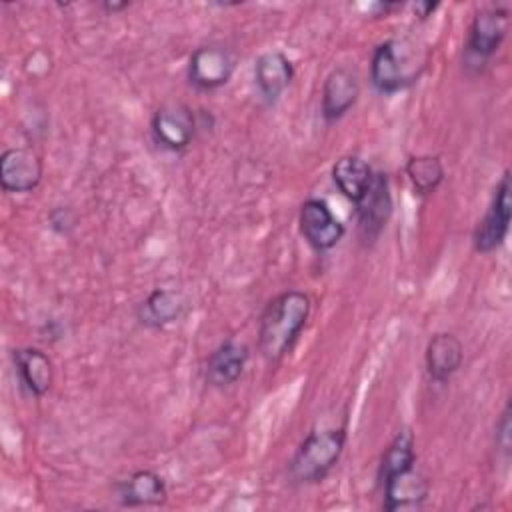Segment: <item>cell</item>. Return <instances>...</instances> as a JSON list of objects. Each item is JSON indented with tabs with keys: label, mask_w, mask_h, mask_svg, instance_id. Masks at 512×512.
Returning a JSON list of instances; mask_svg holds the SVG:
<instances>
[{
	"label": "cell",
	"mask_w": 512,
	"mask_h": 512,
	"mask_svg": "<svg viewBox=\"0 0 512 512\" xmlns=\"http://www.w3.org/2000/svg\"><path fill=\"white\" fill-rule=\"evenodd\" d=\"M236 70V56L234 52L218 42L198 46L190 58L186 76L188 82L198 90H216L232 78Z\"/></svg>",
	"instance_id": "7"
},
{
	"label": "cell",
	"mask_w": 512,
	"mask_h": 512,
	"mask_svg": "<svg viewBox=\"0 0 512 512\" xmlns=\"http://www.w3.org/2000/svg\"><path fill=\"white\" fill-rule=\"evenodd\" d=\"M344 446L346 424L308 432L288 462L290 482L298 486L322 482L338 464Z\"/></svg>",
	"instance_id": "2"
},
{
	"label": "cell",
	"mask_w": 512,
	"mask_h": 512,
	"mask_svg": "<svg viewBox=\"0 0 512 512\" xmlns=\"http://www.w3.org/2000/svg\"><path fill=\"white\" fill-rule=\"evenodd\" d=\"M438 6H440L438 2H414V4H412V10H414V14H416L420 20H426V18H430V16L436 12Z\"/></svg>",
	"instance_id": "23"
},
{
	"label": "cell",
	"mask_w": 512,
	"mask_h": 512,
	"mask_svg": "<svg viewBox=\"0 0 512 512\" xmlns=\"http://www.w3.org/2000/svg\"><path fill=\"white\" fill-rule=\"evenodd\" d=\"M508 6H490L474 14L464 44V66L480 72L496 54L508 32Z\"/></svg>",
	"instance_id": "4"
},
{
	"label": "cell",
	"mask_w": 512,
	"mask_h": 512,
	"mask_svg": "<svg viewBox=\"0 0 512 512\" xmlns=\"http://www.w3.org/2000/svg\"><path fill=\"white\" fill-rule=\"evenodd\" d=\"M44 164L36 150L28 146L6 148L0 156V186L10 194L34 192L42 180Z\"/></svg>",
	"instance_id": "10"
},
{
	"label": "cell",
	"mask_w": 512,
	"mask_h": 512,
	"mask_svg": "<svg viewBox=\"0 0 512 512\" xmlns=\"http://www.w3.org/2000/svg\"><path fill=\"white\" fill-rule=\"evenodd\" d=\"M150 132L160 148L182 152L196 136V116L184 102H166L152 114Z\"/></svg>",
	"instance_id": "8"
},
{
	"label": "cell",
	"mask_w": 512,
	"mask_h": 512,
	"mask_svg": "<svg viewBox=\"0 0 512 512\" xmlns=\"http://www.w3.org/2000/svg\"><path fill=\"white\" fill-rule=\"evenodd\" d=\"M378 486L382 490V508L388 512L418 508L430 492L428 480L416 470V466L386 478Z\"/></svg>",
	"instance_id": "16"
},
{
	"label": "cell",
	"mask_w": 512,
	"mask_h": 512,
	"mask_svg": "<svg viewBox=\"0 0 512 512\" xmlns=\"http://www.w3.org/2000/svg\"><path fill=\"white\" fill-rule=\"evenodd\" d=\"M416 466V440L410 428H402L390 440L388 448L384 450L380 464H378V484L386 478L410 470Z\"/></svg>",
	"instance_id": "20"
},
{
	"label": "cell",
	"mask_w": 512,
	"mask_h": 512,
	"mask_svg": "<svg viewBox=\"0 0 512 512\" xmlns=\"http://www.w3.org/2000/svg\"><path fill=\"white\" fill-rule=\"evenodd\" d=\"M404 172H406L412 188L420 196H428V194L436 192L446 176L444 164H442L440 156H436V154L410 156L404 166Z\"/></svg>",
	"instance_id": "21"
},
{
	"label": "cell",
	"mask_w": 512,
	"mask_h": 512,
	"mask_svg": "<svg viewBox=\"0 0 512 512\" xmlns=\"http://www.w3.org/2000/svg\"><path fill=\"white\" fill-rule=\"evenodd\" d=\"M360 82L354 70L338 66L330 70L320 92V114L326 124L342 120L358 102Z\"/></svg>",
	"instance_id": "11"
},
{
	"label": "cell",
	"mask_w": 512,
	"mask_h": 512,
	"mask_svg": "<svg viewBox=\"0 0 512 512\" xmlns=\"http://www.w3.org/2000/svg\"><path fill=\"white\" fill-rule=\"evenodd\" d=\"M422 68H416V60L404 40L380 42L370 58V84L380 94H394L412 86Z\"/></svg>",
	"instance_id": "3"
},
{
	"label": "cell",
	"mask_w": 512,
	"mask_h": 512,
	"mask_svg": "<svg viewBox=\"0 0 512 512\" xmlns=\"http://www.w3.org/2000/svg\"><path fill=\"white\" fill-rule=\"evenodd\" d=\"M298 228L302 238L316 252L332 250L346 234L344 224L334 216L332 208L322 198H308L300 204Z\"/></svg>",
	"instance_id": "9"
},
{
	"label": "cell",
	"mask_w": 512,
	"mask_h": 512,
	"mask_svg": "<svg viewBox=\"0 0 512 512\" xmlns=\"http://www.w3.org/2000/svg\"><path fill=\"white\" fill-rule=\"evenodd\" d=\"M464 346L452 332L434 334L424 350L426 372L436 384H446L462 366Z\"/></svg>",
	"instance_id": "17"
},
{
	"label": "cell",
	"mask_w": 512,
	"mask_h": 512,
	"mask_svg": "<svg viewBox=\"0 0 512 512\" xmlns=\"http://www.w3.org/2000/svg\"><path fill=\"white\" fill-rule=\"evenodd\" d=\"M12 364L20 386L30 396L42 398L50 390L54 382V368L46 352L34 346L16 348L12 350Z\"/></svg>",
	"instance_id": "14"
},
{
	"label": "cell",
	"mask_w": 512,
	"mask_h": 512,
	"mask_svg": "<svg viewBox=\"0 0 512 512\" xmlns=\"http://www.w3.org/2000/svg\"><path fill=\"white\" fill-rule=\"evenodd\" d=\"M510 404L504 406L500 420L496 422V446L508 456L510 454Z\"/></svg>",
	"instance_id": "22"
},
{
	"label": "cell",
	"mask_w": 512,
	"mask_h": 512,
	"mask_svg": "<svg viewBox=\"0 0 512 512\" xmlns=\"http://www.w3.org/2000/svg\"><path fill=\"white\" fill-rule=\"evenodd\" d=\"M250 358V348L238 340H224L206 360L204 378L214 388L232 386L244 372Z\"/></svg>",
	"instance_id": "13"
},
{
	"label": "cell",
	"mask_w": 512,
	"mask_h": 512,
	"mask_svg": "<svg viewBox=\"0 0 512 512\" xmlns=\"http://www.w3.org/2000/svg\"><path fill=\"white\" fill-rule=\"evenodd\" d=\"M116 498L120 506L138 508V506H160L168 498L164 478L154 470H136L130 476L114 484Z\"/></svg>",
	"instance_id": "15"
},
{
	"label": "cell",
	"mask_w": 512,
	"mask_h": 512,
	"mask_svg": "<svg viewBox=\"0 0 512 512\" xmlns=\"http://www.w3.org/2000/svg\"><path fill=\"white\" fill-rule=\"evenodd\" d=\"M372 178H374L372 166L354 154L338 158L332 166V180L338 192L352 204L362 200V196L368 192L372 184Z\"/></svg>",
	"instance_id": "19"
},
{
	"label": "cell",
	"mask_w": 512,
	"mask_h": 512,
	"mask_svg": "<svg viewBox=\"0 0 512 512\" xmlns=\"http://www.w3.org/2000/svg\"><path fill=\"white\" fill-rule=\"evenodd\" d=\"M294 80L292 60L282 50L262 52L254 62V84L266 104H276Z\"/></svg>",
	"instance_id": "12"
},
{
	"label": "cell",
	"mask_w": 512,
	"mask_h": 512,
	"mask_svg": "<svg viewBox=\"0 0 512 512\" xmlns=\"http://www.w3.org/2000/svg\"><path fill=\"white\" fill-rule=\"evenodd\" d=\"M510 218H512V180H510V172L504 170L500 180L494 186V192L484 216L478 220L472 232V248L478 254H490L498 246H502L510 230Z\"/></svg>",
	"instance_id": "5"
},
{
	"label": "cell",
	"mask_w": 512,
	"mask_h": 512,
	"mask_svg": "<svg viewBox=\"0 0 512 512\" xmlns=\"http://www.w3.org/2000/svg\"><path fill=\"white\" fill-rule=\"evenodd\" d=\"M128 6H130L128 2H104V4H102V8H104L106 12H112V14H114V12H120V10L128 8Z\"/></svg>",
	"instance_id": "24"
},
{
	"label": "cell",
	"mask_w": 512,
	"mask_h": 512,
	"mask_svg": "<svg viewBox=\"0 0 512 512\" xmlns=\"http://www.w3.org/2000/svg\"><path fill=\"white\" fill-rule=\"evenodd\" d=\"M356 206V234L364 248H370L376 244L380 234L386 230L392 212V192H390V180L386 172H374L372 184L368 192L362 196Z\"/></svg>",
	"instance_id": "6"
},
{
	"label": "cell",
	"mask_w": 512,
	"mask_h": 512,
	"mask_svg": "<svg viewBox=\"0 0 512 512\" xmlns=\"http://www.w3.org/2000/svg\"><path fill=\"white\" fill-rule=\"evenodd\" d=\"M312 310L310 296L302 290L276 294L258 320V350L268 364H278L294 348L308 324Z\"/></svg>",
	"instance_id": "1"
},
{
	"label": "cell",
	"mask_w": 512,
	"mask_h": 512,
	"mask_svg": "<svg viewBox=\"0 0 512 512\" xmlns=\"http://www.w3.org/2000/svg\"><path fill=\"white\" fill-rule=\"evenodd\" d=\"M186 312L184 296L174 288H154L136 308V318L142 326L160 330L176 320H180Z\"/></svg>",
	"instance_id": "18"
}]
</instances>
